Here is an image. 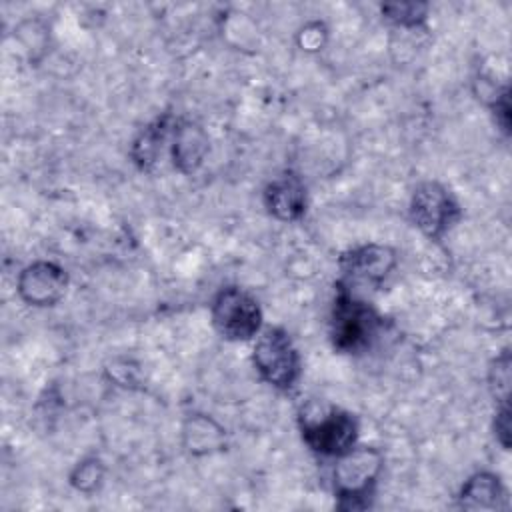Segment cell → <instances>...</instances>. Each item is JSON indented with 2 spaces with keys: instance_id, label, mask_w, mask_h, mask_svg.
Segmentation results:
<instances>
[{
  "instance_id": "6da1fadb",
  "label": "cell",
  "mask_w": 512,
  "mask_h": 512,
  "mask_svg": "<svg viewBox=\"0 0 512 512\" xmlns=\"http://www.w3.org/2000/svg\"><path fill=\"white\" fill-rule=\"evenodd\" d=\"M382 320L378 312L352 294L344 284H336V298L330 312V340L342 354H356L366 350L378 334Z\"/></svg>"
},
{
  "instance_id": "7a4b0ae2",
  "label": "cell",
  "mask_w": 512,
  "mask_h": 512,
  "mask_svg": "<svg viewBox=\"0 0 512 512\" xmlns=\"http://www.w3.org/2000/svg\"><path fill=\"white\" fill-rule=\"evenodd\" d=\"M382 464V452L372 446H352L338 456L334 468V492L340 510H364L370 506Z\"/></svg>"
},
{
  "instance_id": "3957f363",
  "label": "cell",
  "mask_w": 512,
  "mask_h": 512,
  "mask_svg": "<svg viewBox=\"0 0 512 512\" xmlns=\"http://www.w3.org/2000/svg\"><path fill=\"white\" fill-rule=\"evenodd\" d=\"M252 360L258 374L278 390H290L300 378V354L284 328H264L254 344Z\"/></svg>"
},
{
  "instance_id": "277c9868",
  "label": "cell",
  "mask_w": 512,
  "mask_h": 512,
  "mask_svg": "<svg viewBox=\"0 0 512 512\" xmlns=\"http://www.w3.org/2000/svg\"><path fill=\"white\" fill-rule=\"evenodd\" d=\"M302 440L322 456H342L356 444L358 422L340 408H326L316 414L302 412L300 418Z\"/></svg>"
},
{
  "instance_id": "5b68a950",
  "label": "cell",
  "mask_w": 512,
  "mask_h": 512,
  "mask_svg": "<svg viewBox=\"0 0 512 512\" xmlns=\"http://www.w3.org/2000/svg\"><path fill=\"white\" fill-rule=\"evenodd\" d=\"M212 324L216 332L226 340H250L260 332L262 310L246 290L228 286L214 298Z\"/></svg>"
},
{
  "instance_id": "8992f818",
  "label": "cell",
  "mask_w": 512,
  "mask_h": 512,
  "mask_svg": "<svg viewBox=\"0 0 512 512\" xmlns=\"http://www.w3.org/2000/svg\"><path fill=\"white\" fill-rule=\"evenodd\" d=\"M410 218L428 238L436 240L460 218V204L440 182H422L412 194Z\"/></svg>"
},
{
  "instance_id": "52a82bcc",
  "label": "cell",
  "mask_w": 512,
  "mask_h": 512,
  "mask_svg": "<svg viewBox=\"0 0 512 512\" xmlns=\"http://www.w3.org/2000/svg\"><path fill=\"white\" fill-rule=\"evenodd\" d=\"M396 266V252L384 244H366L340 256L344 286L362 282L378 286Z\"/></svg>"
},
{
  "instance_id": "ba28073f",
  "label": "cell",
  "mask_w": 512,
  "mask_h": 512,
  "mask_svg": "<svg viewBox=\"0 0 512 512\" xmlns=\"http://www.w3.org/2000/svg\"><path fill=\"white\" fill-rule=\"evenodd\" d=\"M68 286L66 272L46 260L32 262L18 276V294L30 306H52L56 304Z\"/></svg>"
},
{
  "instance_id": "9c48e42d",
  "label": "cell",
  "mask_w": 512,
  "mask_h": 512,
  "mask_svg": "<svg viewBox=\"0 0 512 512\" xmlns=\"http://www.w3.org/2000/svg\"><path fill=\"white\" fill-rule=\"evenodd\" d=\"M264 206L278 220H298L306 210V188L298 174L284 172L264 188Z\"/></svg>"
},
{
  "instance_id": "30bf717a",
  "label": "cell",
  "mask_w": 512,
  "mask_h": 512,
  "mask_svg": "<svg viewBox=\"0 0 512 512\" xmlns=\"http://www.w3.org/2000/svg\"><path fill=\"white\" fill-rule=\"evenodd\" d=\"M208 154V134L190 120H178L172 130V162L182 174L198 170Z\"/></svg>"
},
{
  "instance_id": "8fae6325",
  "label": "cell",
  "mask_w": 512,
  "mask_h": 512,
  "mask_svg": "<svg viewBox=\"0 0 512 512\" xmlns=\"http://www.w3.org/2000/svg\"><path fill=\"white\" fill-rule=\"evenodd\" d=\"M458 506L468 510L506 508V490L496 474L478 472L466 480L458 494Z\"/></svg>"
},
{
  "instance_id": "7c38bea8",
  "label": "cell",
  "mask_w": 512,
  "mask_h": 512,
  "mask_svg": "<svg viewBox=\"0 0 512 512\" xmlns=\"http://www.w3.org/2000/svg\"><path fill=\"white\" fill-rule=\"evenodd\" d=\"M170 114H162L158 116L154 122H150L134 140L132 144V160L142 168L148 170L152 168V164L158 160V156L162 154V146L168 140V134L174 130V124L170 122Z\"/></svg>"
},
{
  "instance_id": "4fadbf2b",
  "label": "cell",
  "mask_w": 512,
  "mask_h": 512,
  "mask_svg": "<svg viewBox=\"0 0 512 512\" xmlns=\"http://www.w3.org/2000/svg\"><path fill=\"white\" fill-rule=\"evenodd\" d=\"M184 446L192 454H208L224 446V430L208 416L196 414L184 424Z\"/></svg>"
},
{
  "instance_id": "5bb4252c",
  "label": "cell",
  "mask_w": 512,
  "mask_h": 512,
  "mask_svg": "<svg viewBox=\"0 0 512 512\" xmlns=\"http://www.w3.org/2000/svg\"><path fill=\"white\" fill-rule=\"evenodd\" d=\"M382 14L394 22L396 26L414 28L420 26L426 20L428 4L422 2H396V4H384Z\"/></svg>"
},
{
  "instance_id": "9a60e30c",
  "label": "cell",
  "mask_w": 512,
  "mask_h": 512,
  "mask_svg": "<svg viewBox=\"0 0 512 512\" xmlns=\"http://www.w3.org/2000/svg\"><path fill=\"white\" fill-rule=\"evenodd\" d=\"M104 466L98 458L82 460L70 474V484L80 492H92L102 484Z\"/></svg>"
},
{
  "instance_id": "2e32d148",
  "label": "cell",
  "mask_w": 512,
  "mask_h": 512,
  "mask_svg": "<svg viewBox=\"0 0 512 512\" xmlns=\"http://www.w3.org/2000/svg\"><path fill=\"white\" fill-rule=\"evenodd\" d=\"M490 388L494 396L502 402L508 400V390H510V354L504 350L496 360L492 362L490 368Z\"/></svg>"
},
{
  "instance_id": "e0dca14e",
  "label": "cell",
  "mask_w": 512,
  "mask_h": 512,
  "mask_svg": "<svg viewBox=\"0 0 512 512\" xmlns=\"http://www.w3.org/2000/svg\"><path fill=\"white\" fill-rule=\"evenodd\" d=\"M494 434H496V438L500 440V444L508 450V446H510V412H508L506 402H502V404H500V410L496 412V418H494Z\"/></svg>"
}]
</instances>
